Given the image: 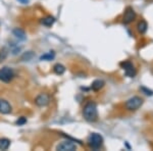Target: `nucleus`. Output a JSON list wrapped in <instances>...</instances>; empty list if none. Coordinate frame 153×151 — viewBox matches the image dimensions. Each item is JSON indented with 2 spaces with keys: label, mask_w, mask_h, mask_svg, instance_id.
Returning a JSON list of instances; mask_svg holds the SVG:
<instances>
[{
  "label": "nucleus",
  "mask_w": 153,
  "mask_h": 151,
  "mask_svg": "<svg viewBox=\"0 0 153 151\" xmlns=\"http://www.w3.org/2000/svg\"><path fill=\"white\" fill-rule=\"evenodd\" d=\"M83 115H84V118L89 123L96 122L98 118L97 105H96L94 102H88L83 109Z\"/></svg>",
  "instance_id": "obj_1"
},
{
  "label": "nucleus",
  "mask_w": 153,
  "mask_h": 151,
  "mask_svg": "<svg viewBox=\"0 0 153 151\" xmlns=\"http://www.w3.org/2000/svg\"><path fill=\"white\" fill-rule=\"evenodd\" d=\"M88 144L93 150H98L102 147L103 145V138L100 134L93 133L90 135L88 139Z\"/></svg>",
  "instance_id": "obj_2"
},
{
  "label": "nucleus",
  "mask_w": 153,
  "mask_h": 151,
  "mask_svg": "<svg viewBox=\"0 0 153 151\" xmlns=\"http://www.w3.org/2000/svg\"><path fill=\"white\" fill-rule=\"evenodd\" d=\"M14 78V71L10 68H2L0 70V81L3 83H9L13 80Z\"/></svg>",
  "instance_id": "obj_3"
},
{
  "label": "nucleus",
  "mask_w": 153,
  "mask_h": 151,
  "mask_svg": "<svg viewBox=\"0 0 153 151\" xmlns=\"http://www.w3.org/2000/svg\"><path fill=\"white\" fill-rule=\"evenodd\" d=\"M143 104V99L139 96H134V97L130 98L129 100L126 102V107L129 110H137L138 108L141 107Z\"/></svg>",
  "instance_id": "obj_4"
},
{
  "label": "nucleus",
  "mask_w": 153,
  "mask_h": 151,
  "mask_svg": "<svg viewBox=\"0 0 153 151\" xmlns=\"http://www.w3.org/2000/svg\"><path fill=\"white\" fill-rule=\"evenodd\" d=\"M120 66L124 68L126 75L128 77H130V78H134L136 76V74H137L136 68H134V65H133V63L131 62V61H123V62L120 63Z\"/></svg>",
  "instance_id": "obj_5"
},
{
  "label": "nucleus",
  "mask_w": 153,
  "mask_h": 151,
  "mask_svg": "<svg viewBox=\"0 0 153 151\" xmlns=\"http://www.w3.org/2000/svg\"><path fill=\"white\" fill-rule=\"evenodd\" d=\"M50 100H51V98H50V96H49L48 94L41 93L36 97L35 103H36V105L40 106V107H44V106L48 105L49 103H50Z\"/></svg>",
  "instance_id": "obj_6"
},
{
  "label": "nucleus",
  "mask_w": 153,
  "mask_h": 151,
  "mask_svg": "<svg viewBox=\"0 0 153 151\" xmlns=\"http://www.w3.org/2000/svg\"><path fill=\"white\" fill-rule=\"evenodd\" d=\"M56 150L58 151H75L76 150V145L73 143L71 141H63V142L59 143L56 147Z\"/></svg>",
  "instance_id": "obj_7"
},
{
  "label": "nucleus",
  "mask_w": 153,
  "mask_h": 151,
  "mask_svg": "<svg viewBox=\"0 0 153 151\" xmlns=\"http://www.w3.org/2000/svg\"><path fill=\"white\" fill-rule=\"evenodd\" d=\"M136 19V12L132 7H128L126 9L125 13H124V24L125 25H129L131 23L134 22V19Z\"/></svg>",
  "instance_id": "obj_8"
},
{
  "label": "nucleus",
  "mask_w": 153,
  "mask_h": 151,
  "mask_svg": "<svg viewBox=\"0 0 153 151\" xmlns=\"http://www.w3.org/2000/svg\"><path fill=\"white\" fill-rule=\"evenodd\" d=\"M11 112V106L8 101L4 99H0V113L2 115H9Z\"/></svg>",
  "instance_id": "obj_9"
},
{
  "label": "nucleus",
  "mask_w": 153,
  "mask_h": 151,
  "mask_svg": "<svg viewBox=\"0 0 153 151\" xmlns=\"http://www.w3.org/2000/svg\"><path fill=\"white\" fill-rule=\"evenodd\" d=\"M12 33H13V35L18 39H19V40H26V33H25L24 30H22L19 28H16V29H13Z\"/></svg>",
  "instance_id": "obj_10"
},
{
  "label": "nucleus",
  "mask_w": 153,
  "mask_h": 151,
  "mask_svg": "<svg viewBox=\"0 0 153 151\" xmlns=\"http://www.w3.org/2000/svg\"><path fill=\"white\" fill-rule=\"evenodd\" d=\"M54 22H55V19H54L53 16H46V18L41 19V24L43 25V26H45V27H51L54 24Z\"/></svg>",
  "instance_id": "obj_11"
},
{
  "label": "nucleus",
  "mask_w": 153,
  "mask_h": 151,
  "mask_svg": "<svg viewBox=\"0 0 153 151\" xmlns=\"http://www.w3.org/2000/svg\"><path fill=\"white\" fill-rule=\"evenodd\" d=\"M104 86V81L102 80H95L91 85V88H92L93 91H99L101 88Z\"/></svg>",
  "instance_id": "obj_12"
},
{
  "label": "nucleus",
  "mask_w": 153,
  "mask_h": 151,
  "mask_svg": "<svg viewBox=\"0 0 153 151\" xmlns=\"http://www.w3.org/2000/svg\"><path fill=\"white\" fill-rule=\"evenodd\" d=\"M10 146V140L7 138H1L0 139V150H7Z\"/></svg>",
  "instance_id": "obj_13"
},
{
  "label": "nucleus",
  "mask_w": 153,
  "mask_h": 151,
  "mask_svg": "<svg viewBox=\"0 0 153 151\" xmlns=\"http://www.w3.org/2000/svg\"><path fill=\"white\" fill-rule=\"evenodd\" d=\"M53 71L56 75H62L63 73L65 71V68L60 63H56L55 65L53 66Z\"/></svg>",
  "instance_id": "obj_14"
},
{
  "label": "nucleus",
  "mask_w": 153,
  "mask_h": 151,
  "mask_svg": "<svg viewBox=\"0 0 153 151\" xmlns=\"http://www.w3.org/2000/svg\"><path fill=\"white\" fill-rule=\"evenodd\" d=\"M54 57H55L54 51H50V52H48L46 54H43L40 57V60H52Z\"/></svg>",
  "instance_id": "obj_15"
},
{
  "label": "nucleus",
  "mask_w": 153,
  "mask_h": 151,
  "mask_svg": "<svg viewBox=\"0 0 153 151\" xmlns=\"http://www.w3.org/2000/svg\"><path fill=\"white\" fill-rule=\"evenodd\" d=\"M138 31L141 34H144L145 32L147 31V24L145 21H141L139 24H138Z\"/></svg>",
  "instance_id": "obj_16"
},
{
  "label": "nucleus",
  "mask_w": 153,
  "mask_h": 151,
  "mask_svg": "<svg viewBox=\"0 0 153 151\" xmlns=\"http://www.w3.org/2000/svg\"><path fill=\"white\" fill-rule=\"evenodd\" d=\"M7 55H8V49H7L6 47H3V48L0 50V62L5 60Z\"/></svg>",
  "instance_id": "obj_17"
},
{
  "label": "nucleus",
  "mask_w": 153,
  "mask_h": 151,
  "mask_svg": "<svg viewBox=\"0 0 153 151\" xmlns=\"http://www.w3.org/2000/svg\"><path fill=\"white\" fill-rule=\"evenodd\" d=\"M34 53L32 52V51H29V52H27V53H25L24 55H23V57H22V59L23 60H31L32 58L34 57Z\"/></svg>",
  "instance_id": "obj_18"
},
{
  "label": "nucleus",
  "mask_w": 153,
  "mask_h": 151,
  "mask_svg": "<svg viewBox=\"0 0 153 151\" xmlns=\"http://www.w3.org/2000/svg\"><path fill=\"white\" fill-rule=\"evenodd\" d=\"M27 123V118H25V116H22V118H19L18 121L16 122V123L18 126H23V125H25V123Z\"/></svg>",
  "instance_id": "obj_19"
},
{
  "label": "nucleus",
  "mask_w": 153,
  "mask_h": 151,
  "mask_svg": "<svg viewBox=\"0 0 153 151\" xmlns=\"http://www.w3.org/2000/svg\"><path fill=\"white\" fill-rule=\"evenodd\" d=\"M141 90H142V91H144V92H145V94H146V95H153V92H152L151 90H148V89L144 88V87L141 88Z\"/></svg>",
  "instance_id": "obj_20"
},
{
  "label": "nucleus",
  "mask_w": 153,
  "mask_h": 151,
  "mask_svg": "<svg viewBox=\"0 0 153 151\" xmlns=\"http://www.w3.org/2000/svg\"><path fill=\"white\" fill-rule=\"evenodd\" d=\"M19 2H22V3H26V2H28V0H19Z\"/></svg>",
  "instance_id": "obj_21"
}]
</instances>
